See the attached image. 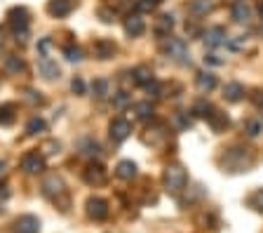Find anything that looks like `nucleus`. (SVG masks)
Returning <instances> with one entry per match:
<instances>
[{"label": "nucleus", "mask_w": 263, "mask_h": 233, "mask_svg": "<svg viewBox=\"0 0 263 233\" xmlns=\"http://www.w3.org/2000/svg\"><path fill=\"white\" fill-rule=\"evenodd\" d=\"M115 174L120 179H134L136 177V163H132V160H120L118 167H115Z\"/></svg>", "instance_id": "nucleus-20"}, {"label": "nucleus", "mask_w": 263, "mask_h": 233, "mask_svg": "<svg viewBox=\"0 0 263 233\" xmlns=\"http://www.w3.org/2000/svg\"><path fill=\"white\" fill-rule=\"evenodd\" d=\"M47 48H49V40L45 38V40L40 42V52H42V57H45V52H47Z\"/></svg>", "instance_id": "nucleus-42"}, {"label": "nucleus", "mask_w": 263, "mask_h": 233, "mask_svg": "<svg viewBox=\"0 0 263 233\" xmlns=\"http://www.w3.org/2000/svg\"><path fill=\"white\" fill-rule=\"evenodd\" d=\"M212 111H214V106H212L209 102H197L195 106H193V113H195V116H202V118H207Z\"/></svg>", "instance_id": "nucleus-31"}, {"label": "nucleus", "mask_w": 263, "mask_h": 233, "mask_svg": "<svg viewBox=\"0 0 263 233\" xmlns=\"http://www.w3.org/2000/svg\"><path fill=\"white\" fill-rule=\"evenodd\" d=\"M87 217L94 221H101L108 217V203L103 198H89L87 200Z\"/></svg>", "instance_id": "nucleus-8"}, {"label": "nucleus", "mask_w": 263, "mask_h": 233, "mask_svg": "<svg viewBox=\"0 0 263 233\" xmlns=\"http://www.w3.org/2000/svg\"><path fill=\"white\" fill-rule=\"evenodd\" d=\"M7 21L14 28V33L17 31H28V10L26 7H12L7 12Z\"/></svg>", "instance_id": "nucleus-5"}, {"label": "nucleus", "mask_w": 263, "mask_h": 233, "mask_svg": "<svg viewBox=\"0 0 263 233\" xmlns=\"http://www.w3.org/2000/svg\"><path fill=\"white\" fill-rule=\"evenodd\" d=\"M204 64H212V66H221L223 59H221V57H216V55H207V57H204Z\"/></svg>", "instance_id": "nucleus-39"}, {"label": "nucleus", "mask_w": 263, "mask_h": 233, "mask_svg": "<svg viewBox=\"0 0 263 233\" xmlns=\"http://www.w3.org/2000/svg\"><path fill=\"white\" fill-rule=\"evenodd\" d=\"M226 42H228V35H226V31H223L221 26H214L204 33V45H207V48H221Z\"/></svg>", "instance_id": "nucleus-11"}, {"label": "nucleus", "mask_w": 263, "mask_h": 233, "mask_svg": "<svg viewBox=\"0 0 263 233\" xmlns=\"http://www.w3.org/2000/svg\"><path fill=\"white\" fill-rule=\"evenodd\" d=\"M108 134L113 139V144H122L132 134V123L125 120V118H113L111 125H108Z\"/></svg>", "instance_id": "nucleus-3"}, {"label": "nucleus", "mask_w": 263, "mask_h": 233, "mask_svg": "<svg viewBox=\"0 0 263 233\" xmlns=\"http://www.w3.org/2000/svg\"><path fill=\"white\" fill-rule=\"evenodd\" d=\"M5 71L7 73H19V71H24V62H21L17 55H7L5 57Z\"/></svg>", "instance_id": "nucleus-25"}, {"label": "nucleus", "mask_w": 263, "mask_h": 233, "mask_svg": "<svg viewBox=\"0 0 263 233\" xmlns=\"http://www.w3.org/2000/svg\"><path fill=\"white\" fill-rule=\"evenodd\" d=\"M172 28H174V17H172V14H160V17H157V21H155V28H153V31H155L157 35H162V38H167Z\"/></svg>", "instance_id": "nucleus-18"}, {"label": "nucleus", "mask_w": 263, "mask_h": 233, "mask_svg": "<svg viewBox=\"0 0 263 233\" xmlns=\"http://www.w3.org/2000/svg\"><path fill=\"white\" fill-rule=\"evenodd\" d=\"M71 89H73V95H85V82H82V78H73L71 80Z\"/></svg>", "instance_id": "nucleus-37"}, {"label": "nucleus", "mask_w": 263, "mask_h": 233, "mask_svg": "<svg viewBox=\"0 0 263 233\" xmlns=\"http://www.w3.org/2000/svg\"><path fill=\"white\" fill-rule=\"evenodd\" d=\"M45 132V120L42 118H31L26 125V134H40Z\"/></svg>", "instance_id": "nucleus-27"}, {"label": "nucleus", "mask_w": 263, "mask_h": 233, "mask_svg": "<svg viewBox=\"0 0 263 233\" xmlns=\"http://www.w3.org/2000/svg\"><path fill=\"white\" fill-rule=\"evenodd\" d=\"M146 31V21L139 17V14H129L125 19V33L132 35V38H139V35Z\"/></svg>", "instance_id": "nucleus-12"}, {"label": "nucleus", "mask_w": 263, "mask_h": 233, "mask_svg": "<svg viewBox=\"0 0 263 233\" xmlns=\"http://www.w3.org/2000/svg\"><path fill=\"white\" fill-rule=\"evenodd\" d=\"M207 120H209V125L214 127L216 132H221V130H226L228 127V118H226V113H221V111H212L209 116H207Z\"/></svg>", "instance_id": "nucleus-24"}, {"label": "nucleus", "mask_w": 263, "mask_h": 233, "mask_svg": "<svg viewBox=\"0 0 263 233\" xmlns=\"http://www.w3.org/2000/svg\"><path fill=\"white\" fill-rule=\"evenodd\" d=\"M188 12L195 14V17H204L207 12H212V0H190Z\"/></svg>", "instance_id": "nucleus-21"}, {"label": "nucleus", "mask_w": 263, "mask_h": 233, "mask_svg": "<svg viewBox=\"0 0 263 233\" xmlns=\"http://www.w3.org/2000/svg\"><path fill=\"white\" fill-rule=\"evenodd\" d=\"M64 57H66L68 62H80V59H82V50L75 48V45H68V48H64Z\"/></svg>", "instance_id": "nucleus-30"}, {"label": "nucleus", "mask_w": 263, "mask_h": 233, "mask_svg": "<svg viewBox=\"0 0 263 233\" xmlns=\"http://www.w3.org/2000/svg\"><path fill=\"white\" fill-rule=\"evenodd\" d=\"M82 177H85V181H87L89 186H99L106 181V167H103L101 163H89Z\"/></svg>", "instance_id": "nucleus-7"}, {"label": "nucleus", "mask_w": 263, "mask_h": 233, "mask_svg": "<svg viewBox=\"0 0 263 233\" xmlns=\"http://www.w3.org/2000/svg\"><path fill=\"white\" fill-rule=\"evenodd\" d=\"M162 55L174 59L179 64H190V55H188V48L181 38H174V35H167L165 42H162Z\"/></svg>", "instance_id": "nucleus-1"}, {"label": "nucleus", "mask_w": 263, "mask_h": 233, "mask_svg": "<svg viewBox=\"0 0 263 233\" xmlns=\"http://www.w3.org/2000/svg\"><path fill=\"white\" fill-rule=\"evenodd\" d=\"M42 193L47 196V198H57L64 193V181H61L57 174H49L45 181H42Z\"/></svg>", "instance_id": "nucleus-13"}, {"label": "nucleus", "mask_w": 263, "mask_h": 233, "mask_svg": "<svg viewBox=\"0 0 263 233\" xmlns=\"http://www.w3.org/2000/svg\"><path fill=\"white\" fill-rule=\"evenodd\" d=\"M7 196H10V191H7V186H5V184H0V200H5Z\"/></svg>", "instance_id": "nucleus-41"}, {"label": "nucleus", "mask_w": 263, "mask_h": 233, "mask_svg": "<svg viewBox=\"0 0 263 233\" xmlns=\"http://www.w3.org/2000/svg\"><path fill=\"white\" fill-rule=\"evenodd\" d=\"M80 146H82V149H85V151H82V153H87V156H99V153H101V146L96 144L94 139H82V142H80Z\"/></svg>", "instance_id": "nucleus-28"}, {"label": "nucleus", "mask_w": 263, "mask_h": 233, "mask_svg": "<svg viewBox=\"0 0 263 233\" xmlns=\"http://www.w3.org/2000/svg\"><path fill=\"white\" fill-rule=\"evenodd\" d=\"M78 7V0H49L47 3V12L52 17H68Z\"/></svg>", "instance_id": "nucleus-6"}, {"label": "nucleus", "mask_w": 263, "mask_h": 233, "mask_svg": "<svg viewBox=\"0 0 263 233\" xmlns=\"http://www.w3.org/2000/svg\"><path fill=\"white\" fill-rule=\"evenodd\" d=\"M249 205L254 207V210H258V212H263V189L251 196V198H249Z\"/></svg>", "instance_id": "nucleus-34"}, {"label": "nucleus", "mask_w": 263, "mask_h": 233, "mask_svg": "<svg viewBox=\"0 0 263 233\" xmlns=\"http://www.w3.org/2000/svg\"><path fill=\"white\" fill-rule=\"evenodd\" d=\"M129 102H132V97H129L127 92H118V95H113V106L115 109H125Z\"/></svg>", "instance_id": "nucleus-32"}, {"label": "nucleus", "mask_w": 263, "mask_h": 233, "mask_svg": "<svg viewBox=\"0 0 263 233\" xmlns=\"http://www.w3.org/2000/svg\"><path fill=\"white\" fill-rule=\"evenodd\" d=\"M108 95H111V82H108L106 78H96V80L92 82V97H94V99H106Z\"/></svg>", "instance_id": "nucleus-19"}, {"label": "nucleus", "mask_w": 263, "mask_h": 233, "mask_svg": "<svg viewBox=\"0 0 263 233\" xmlns=\"http://www.w3.org/2000/svg\"><path fill=\"white\" fill-rule=\"evenodd\" d=\"M99 17H101V19L106 21V24H111V21H113V17H115V12H111V10L101 7V10H99Z\"/></svg>", "instance_id": "nucleus-38"}, {"label": "nucleus", "mask_w": 263, "mask_h": 233, "mask_svg": "<svg viewBox=\"0 0 263 233\" xmlns=\"http://www.w3.org/2000/svg\"><path fill=\"white\" fill-rule=\"evenodd\" d=\"M14 123V106L12 104H3L0 106V125H12Z\"/></svg>", "instance_id": "nucleus-26"}, {"label": "nucleus", "mask_w": 263, "mask_h": 233, "mask_svg": "<svg viewBox=\"0 0 263 233\" xmlns=\"http://www.w3.org/2000/svg\"><path fill=\"white\" fill-rule=\"evenodd\" d=\"M153 113H155V109H153V104L150 102L134 104V116L139 118V120H153Z\"/></svg>", "instance_id": "nucleus-23"}, {"label": "nucleus", "mask_w": 263, "mask_h": 233, "mask_svg": "<svg viewBox=\"0 0 263 233\" xmlns=\"http://www.w3.org/2000/svg\"><path fill=\"white\" fill-rule=\"evenodd\" d=\"M3 167H5V163H3V160H0V172H3Z\"/></svg>", "instance_id": "nucleus-43"}, {"label": "nucleus", "mask_w": 263, "mask_h": 233, "mask_svg": "<svg viewBox=\"0 0 263 233\" xmlns=\"http://www.w3.org/2000/svg\"><path fill=\"white\" fill-rule=\"evenodd\" d=\"M129 78H132V85H148L150 80H153V71L148 69V66H136L132 73H129Z\"/></svg>", "instance_id": "nucleus-17"}, {"label": "nucleus", "mask_w": 263, "mask_h": 233, "mask_svg": "<svg viewBox=\"0 0 263 233\" xmlns=\"http://www.w3.org/2000/svg\"><path fill=\"white\" fill-rule=\"evenodd\" d=\"M0 40H3V38H0Z\"/></svg>", "instance_id": "nucleus-44"}, {"label": "nucleus", "mask_w": 263, "mask_h": 233, "mask_svg": "<svg viewBox=\"0 0 263 233\" xmlns=\"http://www.w3.org/2000/svg\"><path fill=\"white\" fill-rule=\"evenodd\" d=\"M115 42L108 40V38H99V40H94V45H92V52H94L96 59H111V57L115 55Z\"/></svg>", "instance_id": "nucleus-9"}, {"label": "nucleus", "mask_w": 263, "mask_h": 233, "mask_svg": "<svg viewBox=\"0 0 263 233\" xmlns=\"http://www.w3.org/2000/svg\"><path fill=\"white\" fill-rule=\"evenodd\" d=\"M59 149H61L59 142H47L42 146V156H54V153H59Z\"/></svg>", "instance_id": "nucleus-35"}, {"label": "nucleus", "mask_w": 263, "mask_h": 233, "mask_svg": "<svg viewBox=\"0 0 263 233\" xmlns=\"http://www.w3.org/2000/svg\"><path fill=\"white\" fill-rule=\"evenodd\" d=\"M244 127H247V134H249V137H258V134H261V130H263V125L258 123V120H247V123H244Z\"/></svg>", "instance_id": "nucleus-33"}, {"label": "nucleus", "mask_w": 263, "mask_h": 233, "mask_svg": "<svg viewBox=\"0 0 263 233\" xmlns=\"http://www.w3.org/2000/svg\"><path fill=\"white\" fill-rule=\"evenodd\" d=\"M38 69H40V73H42V78L45 80H54V78H59V66H57V62H52L49 57H42L40 59V64H38Z\"/></svg>", "instance_id": "nucleus-15"}, {"label": "nucleus", "mask_w": 263, "mask_h": 233, "mask_svg": "<svg viewBox=\"0 0 263 233\" xmlns=\"http://www.w3.org/2000/svg\"><path fill=\"white\" fill-rule=\"evenodd\" d=\"M24 99H26V102H31V104H35V102H40V97L35 95L33 89H26V95H24Z\"/></svg>", "instance_id": "nucleus-40"}, {"label": "nucleus", "mask_w": 263, "mask_h": 233, "mask_svg": "<svg viewBox=\"0 0 263 233\" xmlns=\"http://www.w3.org/2000/svg\"><path fill=\"white\" fill-rule=\"evenodd\" d=\"M14 228H17V233H38L40 231V219L33 214H21Z\"/></svg>", "instance_id": "nucleus-10"}, {"label": "nucleus", "mask_w": 263, "mask_h": 233, "mask_svg": "<svg viewBox=\"0 0 263 233\" xmlns=\"http://www.w3.org/2000/svg\"><path fill=\"white\" fill-rule=\"evenodd\" d=\"M21 170L26 172V174H40L45 170V156L38 151L26 153V156L21 158Z\"/></svg>", "instance_id": "nucleus-4"}, {"label": "nucleus", "mask_w": 263, "mask_h": 233, "mask_svg": "<svg viewBox=\"0 0 263 233\" xmlns=\"http://www.w3.org/2000/svg\"><path fill=\"white\" fill-rule=\"evenodd\" d=\"M162 0H136V12H153Z\"/></svg>", "instance_id": "nucleus-29"}, {"label": "nucleus", "mask_w": 263, "mask_h": 233, "mask_svg": "<svg viewBox=\"0 0 263 233\" xmlns=\"http://www.w3.org/2000/svg\"><path fill=\"white\" fill-rule=\"evenodd\" d=\"M233 19L237 21V24H249L251 21V7L244 3V0H237L235 5H233Z\"/></svg>", "instance_id": "nucleus-14"}, {"label": "nucleus", "mask_w": 263, "mask_h": 233, "mask_svg": "<svg viewBox=\"0 0 263 233\" xmlns=\"http://www.w3.org/2000/svg\"><path fill=\"white\" fill-rule=\"evenodd\" d=\"M146 92H148L150 97H162V85L155 80H150L148 85H146Z\"/></svg>", "instance_id": "nucleus-36"}, {"label": "nucleus", "mask_w": 263, "mask_h": 233, "mask_svg": "<svg viewBox=\"0 0 263 233\" xmlns=\"http://www.w3.org/2000/svg\"><path fill=\"white\" fill-rule=\"evenodd\" d=\"M188 184V174L183 170L181 165H169L167 170H165V186H167L169 193H181Z\"/></svg>", "instance_id": "nucleus-2"}, {"label": "nucleus", "mask_w": 263, "mask_h": 233, "mask_svg": "<svg viewBox=\"0 0 263 233\" xmlns=\"http://www.w3.org/2000/svg\"><path fill=\"white\" fill-rule=\"evenodd\" d=\"M195 82H197V89L200 92H212L216 87V76L214 73H197Z\"/></svg>", "instance_id": "nucleus-22"}, {"label": "nucleus", "mask_w": 263, "mask_h": 233, "mask_svg": "<svg viewBox=\"0 0 263 233\" xmlns=\"http://www.w3.org/2000/svg\"><path fill=\"white\" fill-rule=\"evenodd\" d=\"M242 97H244V87L240 82H226V85H223V99H226V102L235 104V102H240Z\"/></svg>", "instance_id": "nucleus-16"}]
</instances>
